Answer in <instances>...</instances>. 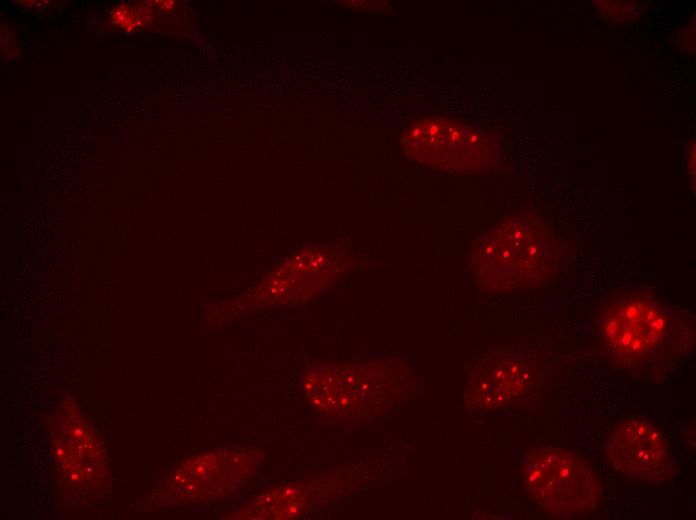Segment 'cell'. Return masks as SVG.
Masks as SVG:
<instances>
[{
  "label": "cell",
  "mask_w": 696,
  "mask_h": 520,
  "mask_svg": "<svg viewBox=\"0 0 696 520\" xmlns=\"http://www.w3.org/2000/svg\"><path fill=\"white\" fill-rule=\"evenodd\" d=\"M561 263L559 241L539 216H507L480 235L469 254V269L489 292L538 288Z\"/></svg>",
  "instance_id": "1"
},
{
  "label": "cell",
  "mask_w": 696,
  "mask_h": 520,
  "mask_svg": "<svg viewBox=\"0 0 696 520\" xmlns=\"http://www.w3.org/2000/svg\"><path fill=\"white\" fill-rule=\"evenodd\" d=\"M598 326L610 355L634 368L661 364L683 352L694 331L684 311L644 290H630L608 300Z\"/></svg>",
  "instance_id": "2"
},
{
  "label": "cell",
  "mask_w": 696,
  "mask_h": 520,
  "mask_svg": "<svg viewBox=\"0 0 696 520\" xmlns=\"http://www.w3.org/2000/svg\"><path fill=\"white\" fill-rule=\"evenodd\" d=\"M522 474L526 490L537 504L558 517L592 511L601 497L600 482L589 464L576 453L554 446L531 449Z\"/></svg>",
  "instance_id": "3"
},
{
  "label": "cell",
  "mask_w": 696,
  "mask_h": 520,
  "mask_svg": "<svg viewBox=\"0 0 696 520\" xmlns=\"http://www.w3.org/2000/svg\"><path fill=\"white\" fill-rule=\"evenodd\" d=\"M401 143L411 159L447 171L485 172L496 165L499 155L488 133L441 117L413 122L402 133Z\"/></svg>",
  "instance_id": "4"
},
{
  "label": "cell",
  "mask_w": 696,
  "mask_h": 520,
  "mask_svg": "<svg viewBox=\"0 0 696 520\" xmlns=\"http://www.w3.org/2000/svg\"><path fill=\"white\" fill-rule=\"evenodd\" d=\"M606 453L615 470L638 481L663 482L676 470L662 434L642 418H631L619 424L608 438Z\"/></svg>",
  "instance_id": "5"
},
{
  "label": "cell",
  "mask_w": 696,
  "mask_h": 520,
  "mask_svg": "<svg viewBox=\"0 0 696 520\" xmlns=\"http://www.w3.org/2000/svg\"><path fill=\"white\" fill-rule=\"evenodd\" d=\"M536 374V359L522 351L500 350L485 355L473 372L477 405L493 408L511 404L524 395Z\"/></svg>",
  "instance_id": "6"
},
{
  "label": "cell",
  "mask_w": 696,
  "mask_h": 520,
  "mask_svg": "<svg viewBox=\"0 0 696 520\" xmlns=\"http://www.w3.org/2000/svg\"><path fill=\"white\" fill-rule=\"evenodd\" d=\"M595 7L599 13L612 22H629L642 11V3L638 1H596Z\"/></svg>",
  "instance_id": "7"
},
{
  "label": "cell",
  "mask_w": 696,
  "mask_h": 520,
  "mask_svg": "<svg viewBox=\"0 0 696 520\" xmlns=\"http://www.w3.org/2000/svg\"><path fill=\"white\" fill-rule=\"evenodd\" d=\"M678 46L683 50L695 52V21H689L678 35Z\"/></svg>",
  "instance_id": "8"
},
{
  "label": "cell",
  "mask_w": 696,
  "mask_h": 520,
  "mask_svg": "<svg viewBox=\"0 0 696 520\" xmlns=\"http://www.w3.org/2000/svg\"><path fill=\"white\" fill-rule=\"evenodd\" d=\"M686 162L687 171L690 179L691 189H693V194H695V141L691 139L687 144L686 149Z\"/></svg>",
  "instance_id": "9"
}]
</instances>
